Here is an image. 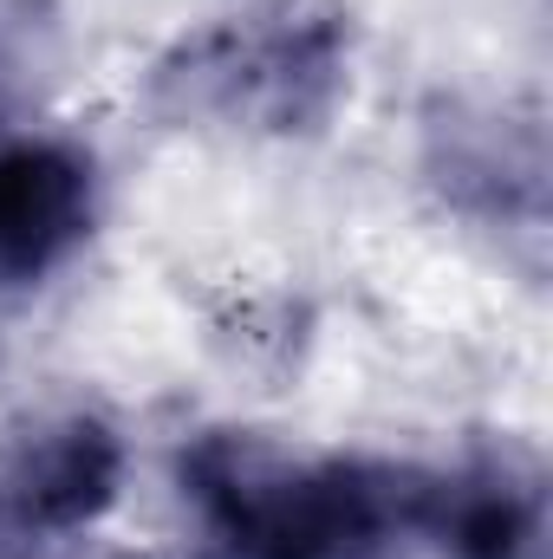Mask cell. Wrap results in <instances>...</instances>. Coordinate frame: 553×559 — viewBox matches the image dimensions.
Masks as SVG:
<instances>
[{
	"mask_svg": "<svg viewBox=\"0 0 553 559\" xmlns=\"http://www.w3.org/2000/svg\"><path fill=\"white\" fill-rule=\"evenodd\" d=\"M13 98H20V20L0 13V138H13Z\"/></svg>",
	"mask_w": 553,
	"mask_h": 559,
	"instance_id": "obj_7",
	"label": "cell"
},
{
	"mask_svg": "<svg viewBox=\"0 0 553 559\" xmlns=\"http://www.w3.org/2000/svg\"><path fill=\"white\" fill-rule=\"evenodd\" d=\"M183 488L228 559H391L423 527V475L378 462H293L248 436H202Z\"/></svg>",
	"mask_w": 553,
	"mask_h": 559,
	"instance_id": "obj_1",
	"label": "cell"
},
{
	"mask_svg": "<svg viewBox=\"0 0 553 559\" xmlns=\"http://www.w3.org/2000/svg\"><path fill=\"white\" fill-rule=\"evenodd\" d=\"M430 176L443 182V195L475 215V222H502V228H528L541 235V131L534 124H508V118H443L430 131Z\"/></svg>",
	"mask_w": 553,
	"mask_h": 559,
	"instance_id": "obj_6",
	"label": "cell"
},
{
	"mask_svg": "<svg viewBox=\"0 0 553 559\" xmlns=\"http://www.w3.org/2000/svg\"><path fill=\"white\" fill-rule=\"evenodd\" d=\"M125 481V442L98 417H59L33 429L0 475V521L20 540H59L92 527Z\"/></svg>",
	"mask_w": 553,
	"mask_h": 559,
	"instance_id": "obj_4",
	"label": "cell"
},
{
	"mask_svg": "<svg viewBox=\"0 0 553 559\" xmlns=\"http://www.w3.org/2000/svg\"><path fill=\"white\" fill-rule=\"evenodd\" d=\"M352 85L345 20L326 7H280L222 20L156 66V98L183 118H242L261 131H313Z\"/></svg>",
	"mask_w": 553,
	"mask_h": 559,
	"instance_id": "obj_2",
	"label": "cell"
},
{
	"mask_svg": "<svg viewBox=\"0 0 553 559\" xmlns=\"http://www.w3.org/2000/svg\"><path fill=\"white\" fill-rule=\"evenodd\" d=\"M449 559H548V501L528 468L489 455L462 475H423V527Z\"/></svg>",
	"mask_w": 553,
	"mask_h": 559,
	"instance_id": "obj_5",
	"label": "cell"
},
{
	"mask_svg": "<svg viewBox=\"0 0 553 559\" xmlns=\"http://www.w3.org/2000/svg\"><path fill=\"white\" fill-rule=\"evenodd\" d=\"M98 222V169L66 138H0V286L66 267Z\"/></svg>",
	"mask_w": 553,
	"mask_h": 559,
	"instance_id": "obj_3",
	"label": "cell"
}]
</instances>
